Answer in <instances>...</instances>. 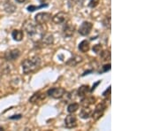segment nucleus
<instances>
[{
  "mask_svg": "<svg viewBox=\"0 0 159 131\" xmlns=\"http://www.w3.org/2000/svg\"><path fill=\"white\" fill-rule=\"evenodd\" d=\"M102 23L103 27H105L106 29H111V16H106L102 20Z\"/></svg>",
  "mask_w": 159,
  "mask_h": 131,
  "instance_id": "b1692460",
  "label": "nucleus"
},
{
  "mask_svg": "<svg viewBox=\"0 0 159 131\" xmlns=\"http://www.w3.org/2000/svg\"><path fill=\"white\" fill-rule=\"evenodd\" d=\"M102 44H95V45L93 46V48H92V51H93V52H95V53H97V54H98V53L102 51Z\"/></svg>",
  "mask_w": 159,
  "mask_h": 131,
  "instance_id": "393cba45",
  "label": "nucleus"
},
{
  "mask_svg": "<svg viewBox=\"0 0 159 131\" xmlns=\"http://www.w3.org/2000/svg\"><path fill=\"white\" fill-rule=\"evenodd\" d=\"M41 64H42V59H41V58L37 57V56H34L30 58H26L21 63L23 73L25 74L34 73L37 69L40 68Z\"/></svg>",
  "mask_w": 159,
  "mask_h": 131,
  "instance_id": "f03ea898",
  "label": "nucleus"
},
{
  "mask_svg": "<svg viewBox=\"0 0 159 131\" xmlns=\"http://www.w3.org/2000/svg\"><path fill=\"white\" fill-rule=\"evenodd\" d=\"M39 42H41L43 44H45V45H51L54 42V37L50 33H45L44 32Z\"/></svg>",
  "mask_w": 159,
  "mask_h": 131,
  "instance_id": "f8f14e48",
  "label": "nucleus"
},
{
  "mask_svg": "<svg viewBox=\"0 0 159 131\" xmlns=\"http://www.w3.org/2000/svg\"><path fill=\"white\" fill-rule=\"evenodd\" d=\"M80 107V104L78 103H71L67 106V112L69 114H74L76 111H78V109Z\"/></svg>",
  "mask_w": 159,
  "mask_h": 131,
  "instance_id": "aec40b11",
  "label": "nucleus"
},
{
  "mask_svg": "<svg viewBox=\"0 0 159 131\" xmlns=\"http://www.w3.org/2000/svg\"><path fill=\"white\" fill-rule=\"evenodd\" d=\"M101 82H102V81L99 80V81H97V82H95V83L93 84V86H92V88H90V90H89V92H90V93H92L93 91H95V90L97 89V86H98L99 84H100V83H101Z\"/></svg>",
  "mask_w": 159,
  "mask_h": 131,
  "instance_id": "cd10ccee",
  "label": "nucleus"
},
{
  "mask_svg": "<svg viewBox=\"0 0 159 131\" xmlns=\"http://www.w3.org/2000/svg\"><path fill=\"white\" fill-rule=\"evenodd\" d=\"M92 112L93 111H92V109L89 106H86V107H83L80 110L79 116L81 119H83V120H87V119H89V118L91 117Z\"/></svg>",
  "mask_w": 159,
  "mask_h": 131,
  "instance_id": "dca6fc26",
  "label": "nucleus"
},
{
  "mask_svg": "<svg viewBox=\"0 0 159 131\" xmlns=\"http://www.w3.org/2000/svg\"><path fill=\"white\" fill-rule=\"evenodd\" d=\"M93 29V24L89 21H83L80 24L79 29H78V33L82 36H88L90 34L91 31Z\"/></svg>",
  "mask_w": 159,
  "mask_h": 131,
  "instance_id": "0eeeda50",
  "label": "nucleus"
},
{
  "mask_svg": "<svg viewBox=\"0 0 159 131\" xmlns=\"http://www.w3.org/2000/svg\"><path fill=\"white\" fill-rule=\"evenodd\" d=\"M63 24L64 26L62 29V34L64 37H72L75 32V26L70 21H66Z\"/></svg>",
  "mask_w": 159,
  "mask_h": 131,
  "instance_id": "423d86ee",
  "label": "nucleus"
},
{
  "mask_svg": "<svg viewBox=\"0 0 159 131\" xmlns=\"http://www.w3.org/2000/svg\"><path fill=\"white\" fill-rule=\"evenodd\" d=\"M46 94L44 93H42L41 91H37V92H35L34 93L33 95H32V97L29 98V103H32V104H35V103L40 102V101H43V100H44L45 99V96Z\"/></svg>",
  "mask_w": 159,
  "mask_h": 131,
  "instance_id": "9b49d317",
  "label": "nucleus"
},
{
  "mask_svg": "<svg viewBox=\"0 0 159 131\" xmlns=\"http://www.w3.org/2000/svg\"><path fill=\"white\" fill-rule=\"evenodd\" d=\"M94 72V69H89V70H87V71H85L83 74H81V76H85V75H87V74H91V73H93Z\"/></svg>",
  "mask_w": 159,
  "mask_h": 131,
  "instance_id": "c756f323",
  "label": "nucleus"
},
{
  "mask_svg": "<svg viewBox=\"0 0 159 131\" xmlns=\"http://www.w3.org/2000/svg\"><path fill=\"white\" fill-rule=\"evenodd\" d=\"M21 118H22V114H15L9 117V120H20Z\"/></svg>",
  "mask_w": 159,
  "mask_h": 131,
  "instance_id": "c85d7f7f",
  "label": "nucleus"
},
{
  "mask_svg": "<svg viewBox=\"0 0 159 131\" xmlns=\"http://www.w3.org/2000/svg\"><path fill=\"white\" fill-rule=\"evenodd\" d=\"M110 70H111V63H108V64H105L102 67H101V69L98 71V74H103V73H106V72H108Z\"/></svg>",
  "mask_w": 159,
  "mask_h": 131,
  "instance_id": "5701e85b",
  "label": "nucleus"
},
{
  "mask_svg": "<svg viewBox=\"0 0 159 131\" xmlns=\"http://www.w3.org/2000/svg\"><path fill=\"white\" fill-rule=\"evenodd\" d=\"M20 54H21V52L19 49H13V50L6 51L4 57H5V59L7 61H14L20 58Z\"/></svg>",
  "mask_w": 159,
  "mask_h": 131,
  "instance_id": "6e6552de",
  "label": "nucleus"
},
{
  "mask_svg": "<svg viewBox=\"0 0 159 131\" xmlns=\"http://www.w3.org/2000/svg\"><path fill=\"white\" fill-rule=\"evenodd\" d=\"M82 58L80 56H78V55H74L72 58H70L66 62V64L69 66V67H76L78 64H80V62H82Z\"/></svg>",
  "mask_w": 159,
  "mask_h": 131,
  "instance_id": "4468645a",
  "label": "nucleus"
},
{
  "mask_svg": "<svg viewBox=\"0 0 159 131\" xmlns=\"http://www.w3.org/2000/svg\"><path fill=\"white\" fill-rule=\"evenodd\" d=\"M23 29L27 32L29 37L34 41L39 43L44 33V30L42 29L41 25H35L31 21H26L23 24Z\"/></svg>",
  "mask_w": 159,
  "mask_h": 131,
  "instance_id": "f257e3e1",
  "label": "nucleus"
},
{
  "mask_svg": "<svg viewBox=\"0 0 159 131\" xmlns=\"http://www.w3.org/2000/svg\"><path fill=\"white\" fill-rule=\"evenodd\" d=\"M0 130H5V129L3 127H0Z\"/></svg>",
  "mask_w": 159,
  "mask_h": 131,
  "instance_id": "473e14b6",
  "label": "nucleus"
},
{
  "mask_svg": "<svg viewBox=\"0 0 159 131\" xmlns=\"http://www.w3.org/2000/svg\"><path fill=\"white\" fill-rule=\"evenodd\" d=\"M49 6V5L48 4H42L41 6H33V5H31V6H29L28 7H27V10L29 12H34L36 11V10H39V9H42V8H44V7H48Z\"/></svg>",
  "mask_w": 159,
  "mask_h": 131,
  "instance_id": "412c9836",
  "label": "nucleus"
},
{
  "mask_svg": "<svg viewBox=\"0 0 159 131\" xmlns=\"http://www.w3.org/2000/svg\"><path fill=\"white\" fill-rule=\"evenodd\" d=\"M78 49H79V51H80V52H82V53L88 52V51H89V49H90L89 42L87 40L81 41L79 44V45H78Z\"/></svg>",
  "mask_w": 159,
  "mask_h": 131,
  "instance_id": "a211bd4d",
  "label": "nucleus"
},
{
  "mask_svg": "<svg viewBox=\"0 0 159 131\" xmlns=\"http://www.w3.org/2000/svg\"><path fill=\"white\" fill-rule=\"evenodd\" d=\"M78 126L77 123V118L74 114H71L67 115L65 119V127L66 129H74Z\"/></svg>",
  "mask_w": 159,
  "mask_h": 131,
  "instance_id": "9d476101",
  "label": "nucleus"
},
{
  "mask_svg": "<svg viewBox=\"0 0 159 131\" xmlns=\"http://www.w3.org/2000/svg\"><path fill=\"white\" fill-rule=\"evenodd\" d=\"M66 91L64 88L54 87V88L49 89L47 91V92H46V95L52 97V98H54V99H60V98H63L64 95L66 94Z\"/></svg>",
  "mask_w": 159,
  "mask_h": 131,
  "instance_id": "20e7f679",
  "label": "nucleus"
},
{
  "mask_svg": "<svg viewBox=\"0 0 159 131\" xmlns=\"http://www.w3.org/2000/svg\"><path fill=\"white\" fill-rule=\"evenodd\" d=\"M100 53V58L102 61H108L111 59V51L108 50H102L99 52Z\"/></svg>",
  "mask_w": 159,
  "mask_h": 131,
  "instance_id": "6ab92c4d",
  "label": "nucleus"
},
{
  "mask_svg": "<svg viewBox=\"0 0 159 131\" xmlns=\"http://www.w3.org/2000/svg\"><path fill=\"white\" fill-rule=\"evenodd\" d=\"M17 3H19V4H22V3H24V2H26L27 0H15Z\"/></svg>",
  "mask_w": 159,
  "mask_h": 131,
  "instance_id": "7c9ffc66",
  "label": "nucleus"
},
{
  "mask_svg": "<svg viewBox=\"0 0 159 131\" xmlns=\"http://www.w3.org/2000/svg\"><path fill=\"white\" fill-rule=\"evenodd\" d=\"M67 17H68V14L66 12H59L56 13L54 16H52L51 20H52L53 23L58 25V24H63V23H65L66 21H67Z\"/></svg>",
  "mask_w": 159,
  "mask_h": 131,
  "instance_id": "1a4fd4ad",
  "label": "nucleus"
},
{
  "mask_svg": "<svg viewBox=\"0 0 159 131\" xmlns=\"http://www.w3.org/2000/svg\"><path fill=\"white\" fill-rule=\"evenodd\" d=\"M100 3V0H90L89 3V7L90 8H96Z\"/></svg>",
  "mask_w": 159,
  "mask_h": 131,
  "instance_id": "a878e982",
  "label": "nucleus"
},
{
  "mask_svg": "<svg viewBox=\"0 0 159 131\" xmlns=\"http://www.w3.org/2000/svg\"><path fill=\"white\" fill-rule=\"evenodd\" d=\"M89 90H90V87L88 84H85V85H81L80 87H79V89L77 90V97H79L80 98L81 97H85L86 95H88L89 93Z\"/></svg>",
  "mask_w": 159,
  "mask_h": 131,
  "instance_id": "2eb2a0df",
  "label": "nucleus"
},
{
  "mask_svg": "<svg viewBox=\"0 0 159 131\" xmlns=\"http://www.w3.org/2000/svg\"><path fill=\"white\" fill-rule=\"evenodd\" d=\"M51 13L50 12H38L35 16H34V21L38 25H44L46 23H48L51 20Z\"/></svg>",
  "mask_w": 159,
  "mask_h": 131,
  "instance_id": "39448f33",
  "label": "nucleus"
},
{
  "mask_svg": "<svg viewBox=\"0 0 159 131\" xmlns=\"http://www.w3.org/2000/svg\"><path fill=\"white\" fill-rule=\"evenodd\" d=\"M38 1H39L40 3H41V4H43V3L45 2L46 0H38Z\"/></svg>",
  "mask_w": 159,
  "mask_h": 131,
  "instance_id": "2f4dec72",
  "label": "nucleus"
},
{
  "mask_svg": "<svg viewBox=\"0 0 159 131\" xmlns=\"http://www.w3.org/2000/svg\"><path fill=\"white\" fill-rule=\"evenodd\" d=\"M11 37L16 42H20L24 38V31L20 29H14L11 32Z\"/></svg>",
  "mask_w": 159,
  "mask_h": 131,
  "instance_id": "f3484780",
  "label": "nucleus"
},
{
  "mask_svg": "<svg viewBox=\"0 0 159 131\" xmlns=\"http://www.w3.org/2000/svg\"><path fill=\"white\" fill-rule=\"evenodd\" d=\"M111 86H109L108 88L102 92V97H106V98L110 97V96H111Z\"/></svg>",
  "mask_w": 159,
  "mask_h": 131,
  "instance_id": "bb28decb",
  "label": "nucleus"
},
{
  "mask_svg": "<svg viewBox=\"0 0 159 131\" xmlns=\"http://www.w3.org/2000/svg\"><path fill=\"white\" fill-rule=\"evenodd\" d=\"M96 101V97L93 96H88L86 95L85 97H81V101H80V105L86 107V106H90L91 105H93Z\"/></svg>",
  "mask_w": 159,
  "mask_h": 131,
  "instance_id": "ddd939ff",
  "label": "nucleus"
},
{
  "mask_svg": "<svg viewBox=\"0 0 159 131\" xmlns=\"http://www.w3.org/2000/svg\"><path fill=\"white\" fill-rule=\"evenodd\" d=\"M5 10H6V12H7L11 13V12H15V10H16V6H14L12 3H11V2H7L6 5H5Z\"/></svg>",
  "mask_w": 159,
  "mask_h": 131,
  "instance_id": "4be33fe9",
  "label": "nucleus"
},
{
  "mask_svg": "<svg viewBox=\"0 0 159 131\" xmlns=\"http://www.w3.org/2000/svg\"><path fill=\"white\" fill-rule=\"evenodd\" d=\"M106 109H107V104H106V102L105 101L100 102L96 105V108L92 112L91 117L94 119V120H98L103 115Z\"/></svg>",
  "mask_w": 159,
  "mask_h": 131,
  "instance_id": "7ed1b4c3",
  "label": "nucleus"
}]
</instances>
